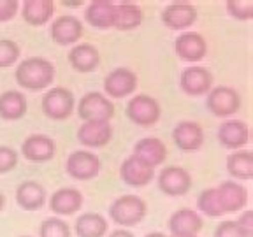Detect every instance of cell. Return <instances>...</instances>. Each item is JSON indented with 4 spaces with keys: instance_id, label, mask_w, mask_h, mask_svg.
<instances>
[{
    "instance_id": "obj_1",
    "label": "cell",
    "mask_w": 253,
    "mask_h": 237,
    "mask_svg": "<svg viewBox=\"0 0 253 237\" xmlns=\"http://www.w3.org/2000/svg\"><path fill=\"white\" fill-rule=\"evenodd\" d=\"M16 83L21 88L30 91H41L51 86L55 79V67L53 63L41 56L21 60L14 71Z\"/></svg>"
},
{
    "instance_id": "obj_2",
    "label": "cell",
    "mask_w": 253,
    "mask_h": 237,
    "mask_svg": "<svg viewBox=\"0 0 253 237\" xmlns=\"http://www.w3.org/2000/svg\"><path fill=\"white\" fill-rule=\"evenodd\" d=\"M146 202L137 195H122L109 205V216L116 225L128 229L141 223L146 216Z\"/></svg>"
},
{
    "instance_id": "obj_3",
    "label": "cell",
    "mask_w": 253,
    "mask_h": 237,
    "mask_svg": "<svg viewBox=\"0 0 253 237\" xmlns=\"http://www.w3.org/2000/svg\"><path fill=\"white\" fill-rule=\"evenodd\" d=\"M78 115L83 121H111L115 116V106L102 93L90 91L79 100Z\"/></svg>"
},
{
    "instance_id": "obj_4",
    "label": "cell",
    "mask_w": 253,
    "mask_h": 237,
    "mask_svg": "<svg viewBox=\"0 0 253 237\" xmlns=\"http://www.w3.org/2000/svg\"><path fill=\"white\" fill-rule=\"evenodd\" d=\"M65 170L71 178L78 179V181H88V179L97 178L100 174L102 162L97 155L79 150L69 155L67 162H65Z\"/></svg>"
},
{
    "instance_id": "obj_5",
    "label": "cell",
    "mask_w": 253,
    "mask_h": 237,
    "mask_svg": "<svg viewBox=\"0 0 253 237\" xmlns=\"http://www.w3.org/2000/svg\"><path fill=\"white\" fill-rule=\"evenodd\" d=\"M74 111V95L63 86L49 88L42 99V113L51 119H67Z\"/></svg>"
},
{
    "instance_id": "obj_6",
    "label": "cell",
    "mask_w": 253,
    "mask_h": 237,
    "mask_svg": "<svg viewBox=\"0 0 253 237\" xmlns=\"http://www.w3.org/2000/svg\"><path fill=\"white\" fill-rule=\"evenodd\" d=\"M160 104L150 95H135L126 104V116L139 126H151L160 119Z\"/></svg>"
},
{
    "instance_id": "obj_7",
    "label": "cell",
    "mask_w": 253,
    "mask_h": 237,
    "mask_svg": "<svg viewBox=\"0 0 253 237\" xmlns=\"http://www.w3.org/2000/svg\"><path fill=\"white\" fill-rule=\"evenodd\" d=\"M208 109L218 118H227L234 116L241 107V97L234 88L230 86H216L208 91V100H206Z\"/></svg>"
},
{
    "instance_id": "obj_8",
    "label": "cell",
    "mask_w": 253,
    "mask_h": 237,
    "mask_svg": "<svg viewBox=\"0 0 253 237\" xmlns=\"http://www.w3.org/2000/svg\"><path fill=\"white\" fill-rule=\"evenodd\" d=\"M157 185L160 192H164L169 197H181L188 194L192 188V176L183 167L170 165L162 169V172L158 174Z\"/></svg>"
},
{
    "instance_id": "obj_9",
    "label": "cell",
    "mask_w": 253,
    "mask_h": 237,
    "mask_svg": "<svg viewBox=\"0 0 253 237\" xmlns=\"http://www.w3.org/2000/svg\"><path fill=\"white\" fill-rule=\"evenodd\" d=\"M137 88V76L125 67L111 71L104 79V91L111 99H125Z\"/></svg>"
},
{
    "instance_id": "obj_10",
    "label": "cell",
    "mask_w": 253,
    "mask_h": 237,
    "mask_svg": "<svg viewBox=\"0 0 253 237\" xmlns=\"http://www.w3.org/2000/svg\"><path fill=\"white\" fill-rule=\"evenodd\" d=\"M197 20V9L190 2H172L162 11V23L170 30H186Z\"/></svg>"
},
{
    "instance_id": "obj_11",
    "label": "cell",
    "mask_w": 253,
    "mask_h": 237,
    "mask_svg": "<svg viewBox=\"0 0 253 237\" xmlns=\"http://www.w3.org/2000/svg\"><path fill=\"white\" fill-rule=\"evenodd\" d=\"M120 176H122L123 183H126L128 186L142 188V186H148L153 181L155 169L141 162L137 157L130 155L128 158L123 160L122 167H120Z\"/></svg>"
},
{
    "instance_id": "obj_12",
    "label": "cell",
    "mask_w": 253,
    "mask_h": 237,
    "mask_svg": "<svg viewBox=\"0 0 253 237\" xmlns=\"http://www.w3.org/2000/svg\"><path fill=\"white\" fill-rule=\"evenodd\" d=\"M250 128L241 119H225L218 126V141L227 150H243L248 144Z\"/></svg>"
},
{
    "instance_id": "obj_13",
    "label": "cell",
    "mask_w": 253,
    "mask_h": 237,
    "mask_svg": "<svg viewBox=\"0 0 253 237\" xmlns=\"http://www.w3.org/2000/svg\"><path fill=\"white\" fill-rule=\"evenodd\" d=\"M174 51L183 62H199L208 53V44L201 34L183 32L174 40Z\"/></svg>"
},
{
    "instance_id": "obj_14",
    "label": "cell",
    "mask_w": 253,
    "mask_h": 237,
    "mask_svg": "<svg viewBox=\"0 0 253 237\" xmlns=\"http://www.w3.org/2000/svg\"><path fill=\"white\" fill-rule=\"evenodd\" d=\"M172 141L183 151H197L204 144V130L197 121L185 119L174 126Z\"/></svg>"
},
{
    "instance_id": "obj_15",
    "label": "cell",
    "mask_w": 253,
    "mask_h": 237,
    "mask_svg": "<svg viewBox=\"0 0 253 237\" xmlns=\"http://www.w3.org/2000/svg\"><path fill=\"white\" fill-rule=\"evenodd\" d=\"M21 153L30 162H36V163L49 162L56 153L55 141L42 134L28 135L23 141V144H21Z\"/></svg>"
},
{
    "instance_id": "obj_16",
    "label": "cell",
    "mask_w": 253,
    "mask_h": 237,
    "mask_svg": "<svg viewBox=\"0 0 253 237\" xmlns=\"http://www.w3.org/2000/svg\"><path fill=\"white\" fill-rule=\"evenodd\" d=\"M179 84H181V90L192 97L204 95L213 88V74L208 69L194 65L181 72Z\"/></svg>"
},
{
    "instance_id": "obj_17",
    "label": "cell",
    "mask_w": 253,
    "mask_h": 237,
    "mask_svg": "<svg viewBox=\"0 0 253 237\" xmlns=\"http://www.w3.org/2000/svg\"><path fill=\"white\" fill-rule=\"evenodd\" d=\"M113 139L109 121H84L78 130V141L86 148H104Z\"/></svg>"
},
{
    "instance_id": "obj_18",
    "label": "cell",
    "mask_w": 253,
    "mask_h": 237,
    "mask_svg": "<svg viewBox=\"0 0 253 237\" xmlns=\"http://www.w3.org/2000/svg\"><path fill=\"white\" fill-rule=\"evenodd\" d=\"M83 37V23L74 16H60L51 25V39L60 46H72Z\"/></svg>"
},
{
    "instance_id": "obj_19",
    "label": "cell",
    "mask_w": 253,
    "mask_h": 237,
    "mask_svg": "<svg viewBox=\"0 0 253 237\" xmlns=\"http://www.w3.org/2000/svg\"><path fill=\"white\" fill-rule=\"evenodd\" d=\"M216 192L223 213H239L248 204V192L237 181H223Z\"/></svg>"
},
{
    "instance_id": "obj_20",
    "label": "cell",
    "mask_w": 253,
    "mask_h": 237,
    "mask_svg": "<svg viewBox=\"0 0 253 237\" xmlns=\"http://www.w3.org/2000/svg\"><path fill=\"white\" fill-rule=\"evenodd\" d=\"M83 194L76 188H60L49 198V209L60 216L76 214L83 207Z\"/></svg>"
},
{
    "instance_id": "obj_21",
    "label": "cell",
    "mask_w": 253,
    "mask_h": 237,
    "mask_svg": "<svg viewBox=\"0 0 253 237\" xmlns=\"http://www.w3.org/2000/svg\"><path fill=\"white\" fill-rule=\"evenodd\" d=\"M202 218L194 209H178L169 218L170 236H197L202 230Z\"/></svg>"
},
{
    "instance_id": "obj_22",
    "label": "cell",
    "mask_w": 253,
    "mask_h": 237,
    "mask_svg": "<svg viewBox=\"0 0 253 237\" xmlns=\"http://www.w3.org/2000/svg\"><path fill=\"white\" fill-rule=\"evenodd\" d=\"M69 63L72 65L74 71L88 74L100 65V53L93 44H78L69 53Z\"/></svg>"
},
{
    "instance_id": "obj_23",
    "label": "cell",
    "mask_w": 253,
    "mask_h": 237,
    "mask_svg": "<svg viewBox=\"0 0 253 237\" xmlns=\"http://www.w3.org/2000/svg\"><path fill=\"white\" fill-rule=\"evenodd\" d=\"M134 157H137L141 162H144L150 167H157L164 163L167 158V148L160 139L157 137H144L135 142L134 146Z\"/></svg>"
},
{
    "instance_id": "obj_24",
    "label": "cell",
    "mask_w": 253,
    "mask_h": 237,
    "mask_svg": "<svg viewBox=\"0 0 253 237\" xmlns=\"http://www.w3.org/2000/svg\"><path fill=\"white\" fill-rule=\"evenodd\" d=\"M16 202L25 211H37L46 204V190L37 181H23L16 188Z\"/></svg>"
},
{
    "instance_id": "obj_25",
    "label": "cell",
    "mask_w": 253,
    "mask_h": 237,
    "mask_svg": "<svg viewBox=\"0 0 253 237\" xmlns=\"http://www.w3.org/2000/svg\"><path fill=\"white\" fill-rule=\"evenodd\" d=\"M115 2L109 0H93L86 7L84 20L95 28H113L115 25Z\"/></svg>"
},
{
    "instance_id": "obj_26",
    "label": "cell",
    "mask_w": 253,
    "mask_h": 237,
    "mask_svg": "<svg viewBox=\"0 0 253 237\" xmlns=\"http://www.w3.org/2000/svg\"><path fill=\"white\" fill-rule=\"evenodd\" d=\"M27 97L18 90H9L0 95V118L14 121L27 115Z\"/></svg>"
},
{
    "instance_id": "obj_27",
    "label": "cell",
    "mask_w": 253,
    "mask_h": 237,
    "mask_svg": "<svg viewBox=\"0 0 253 237\" xmlns=\"http://www.w3.org/2000/svg\"><path fill=\"white\" fill-rule=\"evenodd\" d=\"M55 2L53 0H27L23 4V20L32 27H42L53 18Z\"/></svg>"
},
{
    "instance_id": "obj_28",
    "label": "cell",
    "mask_w": 253,
    "mask_h": 237,
    "mask_svg": "<svg viewBox=\"0 0 253 237\" xmlns=\"http://www.w3.org/2000/svg\"><path fill=\"white\" fill-rule=\"evenodd\" d=\"M144 20V12L137 4L132 2H122L115 7V25L113 28L122 32H128L137 28Z\"/></svg>"
},
{
    "instance_id": "obj_29",
    "label": "cell",
    "mask_w": 253,
    "mask_h": 237,
    "mask_svg": "<svg viewBox=\"0 0 253 237\" xmlns=\"http://www.w3.org/2000/svg\"><path fill=\"white\" fill-rule=\"evenodd\" d=\"M227 170L239 181L253 179V153L248 150H237L227 157Z\"/></svg>"
},
{
    "instance_id": "obj_30",
    "label": "cell",
    "mask_w": 253,
    "mask_h": 237,
    "mask_svg": "<svg viewBox=\"0 0 253 237\" xmlns=\"http://www.w3.org/2000/svg\"><path fill=\"white\" fill-rule=\"evenodd\" d=\"M74 230L78 237H104L107 232V220L97 213L79 214L74 223Z\"/></svg>"
},
{
    "instance_id": "obj_31",
    "label": "cell",
    "mask_w": 253,
    "mask_h": 237,
    "mask_svg": "<svg viewBox=\"0 0 253 237\" xmlns=\"http://www.w3.org/2000/svg\"><path fill=\"white\" fill-rule=\"evenodd\" d=\"M197 207L202 214H206V216H210V218H218V216H221V214H225L223 209H221L220 197H218L216 188L202 190L201 195H199Z\"/></svg>"
},
{
    "instance_id": "obj_32",
    "label": "cell",
    "mask_w": 253,
    "mask_h": 237,
    "mask_svg": "<svg viewBox=\"0 0 253 237\" xmlns=\"http://www.w3.org/2000/svg\"><path fill=\"white\" fill-rule=\"evenodd\" d=\"M71 225L62 218H47L41 223L39 237H71Z\"/></svg>"
},
{
    "instance_id": "obj_33",
    "label": "cell",
    "mask_w": 253,
    "mask_h": 237,
    "mask_svg": "<svg viewBox=\"0 0 253 237\" xmlns=\"http://www.w3.org/2000/svg\"><path fill=\"white\" fill-rule=\"evenodd\" d=\"M20 46L11 39H0V69L12 67L20 60Z\"/></svg>"
},
{
    "instance_id": "obj_34",
    "label": "cell",
    "mask_w": 253,
    "mask_h": 237,
    "mask_svg": "<svg viewBox=\"0 0 253 237\" xmlns=\"http://www.w3.org/2000/svg\"><path fill=\"white\" fill-rule=\"evenodd\" d=\"M227 12L234 20L248 21L253 18V2L252 0H227L225 2Z\"/></svg>"
},
{
    "instance_id": "obj_35",
    "label": "cell",
    "mask_w": 253,
    "mask_h": 237,
    "mask_svg": "<svg viewBox=\"0 0 253 237\" xmlns=\"http://www.w3.org/2000/svg\"><path fill=\"white\" fill-rule=\"evenodd\" d=\"M18 165V153L11 146H0V174L11 172Z\"/></svg>"
},
{
    "instance_id": "obj_36",
    "label": "cell",
    "mask_w": 253,
    "mask_h": 237,
    "mask_svg": "<svg viewBox=\"0 0 253 237\" xmlns=\"http://www.w3.org/2000/svg\"><path fill=\"white\" fill-rule=\"evenodd\" d=\"M214 237H246L245 232L239 229L236 220H225L214 230Z\"/></svg>"
},
{
    "instance_id": "obj_37",
    "label": "cell",
    "mask_w": 253,
    "mask_h": 237,
    "mask_svg": "<svg viewBox=\"0 0 253 237\" xmlns=\"http://www.w3.org/2000/svg\"><path fill=\"white\" fill-rule=\"evenodd\" d=\"M20 2L18 0H0V23L11 21L18 12Z\"/></svg>"
},
{
    "instance_id": "obj_38",
    "label": "cell",
    "mask_w": 253,
    "mask_h": 237,
    "mask_svg": "<svg viewBox=\"0 0 253 237\" xmlns=\"http://www.w3.org/2000/svg\"><path fill=\"white\" fill-rule=\"evenodd\" d=\"M236 223L239 225V229L245 232L246 237H253V211H245V213L236 220Z\"/></svg>"
},
{
    "instance_id": "obj_39",
    "label": "cell",
    "mask_w": 253,
    "mask_h": 237,
    "mask_svg": "<svg viewBox=\"0 0 253 237\" xmlns=\"http://www.w3.org/2000/svg\"><path fill=\"white\" fill-rule=\"evenodd\" d=\"M107 237H134V234L126 229H116V230H113Z\"/></svg>"
},
{
    "instance_id": "obj_40",
    "label": "cell",
    "mask_w": 253,
    "mask_h": 237,
    "mask_svg": "<svg viewBox=\"0 0 253 237\" xmlns=\"http://www.w3.org/2000/svg\"><path fill=\"white\" fill-rule=\"evenodd\" d=\"M144 237H169V236H166V234H162V232H150Z\"/></svg>"
},
{
    "instance_id": "obj_41",
    "label": "cell",
    "mask_w": 253,
    "mask_h": 237,
    "mask_svg": "<svg viewBox=\"0 0 253 237\" xmlns=\"http://www.w3.org/2000/svg\"><path fill=\"white\" fill-rule=\"evenodd\" d=\"M4 205H5V197H4V194L0 192V211L4 209Z\"/></svg>"
},
{
    "instance_id": "obj_42",
    "label": "cell",
    "mask_w": 253,
    "mask_h": 237,
    "mask_svg": "<svg viewBox=\"0 0 253 237\" xmlns=\"http://www.w3.org/2000/svg\"><path fill=\"white\" fill-rule=\"evenodd\" d=\"M63 5H79L81 2H62Z\"/></svg>"
},
{
    "instance_id": "obj_43",
    "label": "cell",
    "mask_w": 253,
    "mask_h": 237,
    "mask_svg": "<svg viewBox=\"0 0 253 237\" xmlns=\"http://www.w3.org/2000/svg\"><path fill=\"white\" fill-rule=\"evenodd\" d=\"M170 237H199V236H170Z\"/></svg>"
},
{
    "instance_id": "obj_44",
    "label": "cell",
    "mask_w": 253,
    "mask_h": 237,
    "mask_svg": "<svg viewBox=\"0 0 253 237\" xmlns=\"http://www.w3.org/2000/svg\"><path fill=\"white\" fill-rule=\"evenodd\" d=\"M21 237H30V236H21Z\"/></svg>"
}]
</instances>
